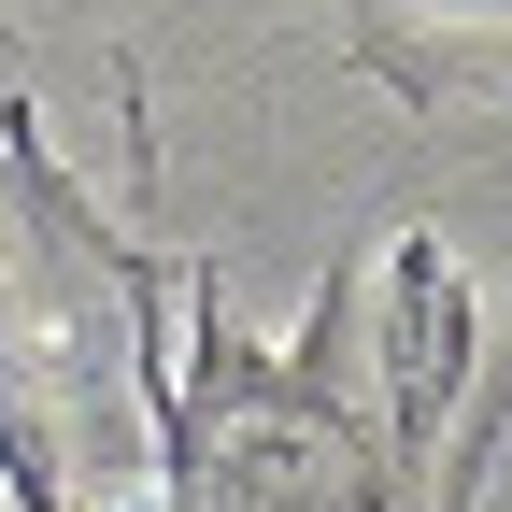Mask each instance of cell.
<instances>
[{"instance_id": "cell-1", "label": "cell", "mask_w": 512, "mask_h": 512, "mask_svg": "<svg viewBox=\"0 0 512 512\" xmlns=\"http://www.w3.org/2000/svg\"><path fill=\"white\" fill-rule=\"evenodd\" d=\"M484 313L441 228L328 271L299 342H242L214 285H185L171 342H143L157 399V512H470L484 498Z\"/></svg>"}, {"instance_id": "cell-2", "label": "cell", "mask_w": 512, "mask_h": 512, "mask_svg": "<svg viewBox=\"0 0 512 512\" xmlns=\"http://www.w3.org/2000/svg\"><path fill=\"white\" fill-rule=\"evenodd\" d=\"M342 43H356L399 100L512 86V0H342Z\"/></svg>"}, {"instance_id": "cell-3", "label": "cell", "mask_w": 512, "mask_h": 512, "mask_svg": "<svg viewBox=\"0 0 512 512\" xmlns=\"http://www.w3.org/2000/svg\"><path fill=\"white\" fill-rule=\"evenodd\" d=\"M0 498L15 512H86L72 456H57V399H43V356L15 328V299H0Z\"/></svg>"}, {"instance_id": "cell-4", "label": "cell", "mask_w": 512, "mask_h": 512, "mask_svg": "<svg viewBox=\"0 0 512 512\" xmlns=\"http://www.w3.org/2000/svg\"><path fill=\"white\" fill-rule=\"evenodd\" d=\"M0 171H15V185L57 171V157H43V128H29V43H15V29H0Z\"/></svg>"}]
</instances>
